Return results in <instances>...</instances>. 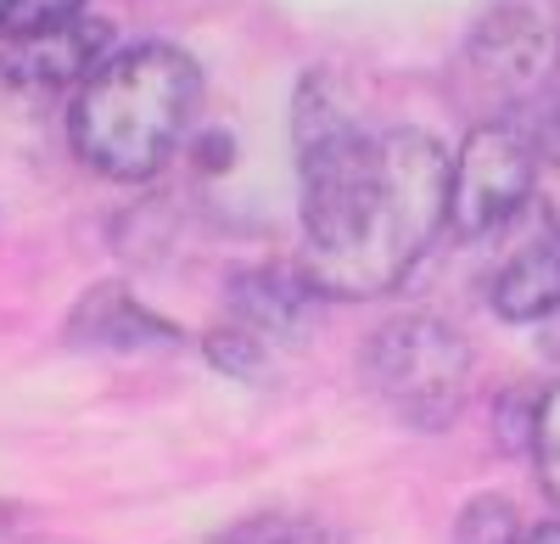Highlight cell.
Listing matches in <instances>:
<instances>
[{
  "mask_svg": "<svg viewBox=\"0 0 560 544\" xmlns=\"http://www.w3.org/2000/svg\"><path fill=\"white\" fill-rule=\"evenodd\" d=\"M533 466H538L544 494L560 506V382L538 398V410H533Z\"/></svg>",
  "mask_w": 560,
  "mask_h": 544,
  "instance_id": "13",
  "label": "cell"
},
{
  "mask_svg": "<svg viewBox=\"0 0 560 544\" xmlns=\"http://www.w3.org/2000/svg\"><path fill=\"white\" fill-rule=\"evenodd\" d=\"M454 544H522L516 511H510L499 494H477V500L459 511V522H454Z\"/></svg>",
  "mask_w": 560,
  "mask_h": 544,
  "instance_id": "12",
  "label": "cell"
},
{
  "mask_svg": "<svg viewBox=\"0 0 560 544\" xmlns=\"http://www.w3.org/2000/svg\"><path fill=\"white\" fill-rule=\"evenodd\" d=\"M359 377L404 427L443 432L471 393V343L438 314H404L364 343Z\"/></svg>",
  "mask_w": 560,
  "mask_h": 544,
  "instance_id": "3",
  "label": "cell"
},
{
  "mask_svg": "<svg viewBox=\"0 0 560 544\" xmlns=\"http://www.w3.org/2000/svg\"><path fill=\"white\" fill-rule=\"evenodd\" d=\"M202 348H208V359H213V371H224V377H247V382L264 377V337H253V332H242V326L213 332Z\"/></svg>",
  "mask_w": 560,
  "mask_h": 544,
  "instance_id": "14",
  "label": "cell"
},
{
  "mask_svg": "<svg viewBox=\"0 0 560 544\" xmlns=\"http://www.w3.org/2000/svg\"><path fill=\"white\" fill-rule=\"evenodd\" d=\"M560 68V12L549 0H499L459 45L454 84L488 118H516Z\"/></svg>",
  "mask_w": 560,
  "mask_h": 544,
  "instance_id": "4",
  "label": "cell"
},
{
  "mask_svg": "<svg viewBox=\"0 0 560 544\" xmlns=\"http://www.w3.org/2000/svg\"><path fill=\"white\" fill-rule=\"evenodd\" d=\"M555 135H560V107H555Z\"/></svg>",
  "mask_w": 560,
  "mask_h": 544,
  "instance_id": "16",
  "label": "cell"
},
{
  "mask_svg": "<svg viewBox=\"0 0 560 544\" xmlns=\"http://www.w3.org/2000/svg\"><path fill=\"white\" fill-rule=\"evenodd\" d=\"M538 141L522 118H488L454 152L448 186V224L459 236H493L516 219L533 197Z\"/></svg>",
  "mask_w": 560,
  "mask_h": 544,
  "instance_id": "5",
  "label": "cell"
},
{
  "mask_svg": "<svg viewBox=\"0 0 560 544\" xmlns=\"http://www.w3.org/2000/svg\"><path fill=\"white\" fill-rule=\"evenodd\" d=\"M319 303L325 292L308 281L303 264H275V269H247L230 281V314L253 337H303L308 326H319Z\"/></svg>",
  "mask_w": 560,
  "mask_h": 544,
  "instance_id": "7",
  "label": "cell"
},
{
  "mask_svg": "<svg viewBox=\"0 0 560 544\" xmlns=\"http://www.w3.org/2000/svg\"><path fill=\"white\" fill-rule=\"evenodd\" d=\"M213 544H342V533L319 517H292V511H269L247 517L236 528H224Z\"/></svg>",
  "mask_w": 560,
  "mask_h": 544,
  "instance_id": "10",
  "label": "cell"
},
{
  "mask_svg": "<svg viewBox=\"0 0 560 544\" xmlns=\"http://www.w3.org/2000/svg\"><path fill=\"white\" fill-rule=\"evenodd\" d=\"M107 23L79 18L45 39L28 45H0V90H18V96H51V90H79L96 73L113 51H107Z\"/></svg>",
  "mask_w": 560,
  "mask_h": 544,
  "instance_id": "6",
  "label": "cell"
},
{
  "mask_svg": "<svg viewBox=\"0 0 560 544\" xmlns=\"http://www.w3.org/2000/svg\"><path fill=\"white\" fill-rule=\"evenodd\" d=\"M84 18V0H0V45H28Z\"/></svg>",
  "mask_w": 560,
  "mask_h": 544,
  "instance_id": "11",
  "label": "cell"
},
{
  "mask_svg": "<svg viewBox=\"0 0 560 544\" xmlns=\"http://www.w3.org/2000/svg\"><path fill=\"white\" fill-rule=\"evenodd\" d=\"M68 343L96 348V354H147V348H174L179 326H168L158 309H147L129 287L107 281L96 292H84L68 314Z\"/></svg>",
  "mask_w": 560,
  "mask_h": 544,
  "instance_id": "8",
  "label": "cell"
},
{
  "mask_svg": "<svg viewBox=\"0 0 560 544\" xmlns=\"http://www.w3.org/2000/svg\"><path fill=\"white\" fill-rule=\"evenodd\" d=\"M488 298L504 321H516V326L544 321V314L560 309V219H555V208H538L533 236L499 264Z\"/></svg>",
  "mask_w": 560,
  "mask_h": 544,
  "instance_id": "9",
  "label": "cell"
},
{
  "mask_svg": "<svg viewBox=\"0 0 560 544\" xmlns=\"http://www.w3.org/2000/svg\"><path fill=\"white\" fill-rule=\"evenodd\" d=\"M202 107V68L168 39H140L113 51L73 90L68 135L73 152L124 186L152 180L185 141Z\"/></svg>",
  "mask_w": 560,
  "mask_h": 544,
  "instance_id": "2",
  "label": "cell"
},
{
  "mask_svg": "<svg viewBox=\"0 0 560 544\" xmlns=\"http://www.w3.org/2000/svg\"><path fill=\"white\" fill-rule=\"evenodd\" d=\"M303 269L325 298H387L448 224L454 163L427 129H359L331 79L298 90Z\"/></svg>",
  "mask_w": 560,
  "mask_h": 544,
  "instance_id": "1",
  "label": "cell"
},
{
  "mask_svg": "<svg viewBox=\"0 0 560 544\" xmlns=\"http://www.w3.org/2000/svg\"><path fill=\"white\" fill-rule=\"evenodd\" d=\"M522 544H560V522H538V528H527Z\"/></svg>",
  "mask_w": 560,
  "mask_h": 544,
  "instance_id": "15",
  "label": "cell"
}]
</instances>
